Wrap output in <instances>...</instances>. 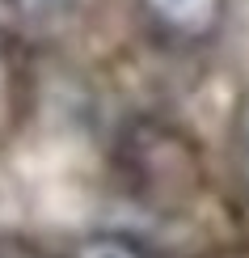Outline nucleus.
Wrapping results in <instances>:
<instances>
[{
  "instance_id": "f257e3e1",
  "label": "nucleus",
  "mask_w": 249,
  "mask_h": 258,
  "mask_svg": "<svg viewBox=\"0 0 249 258\" xmlns=\"http://www.w3.org/2000/svg\"><path fill=\"white\" fill-rule=\"evenodd\" d=\"M144 9L173 38H207L220 26L224 0H144Z\"/></svg>"
},
{
  "instance_id": "f03ea898",
  "label": "nucleus",
  "mask_w": 249,
  "mask_h": 258,
  "mask_svg": "<svg viewBox=\"0 0 249 258\" xmlns=\"http://www.w3.org/2000/svg\"><path fill=\"white\" fill-rule=\"evenodd\" d=\"M76 258H152V254H144L135 241H123V237H89L76 250Z\"/></svg>"
},
{
  "instance_id": "7ed1b4c3",
  "label": "nucleus",
  "mask_w": 249,
  "mask_h": 258,
  "mask_svg": "<svg viewBox=\"0 0 249 258\" xmlns=\"http://www.w3.org/2000/svg\"><path fill=\"white\" fill-rule=\"evenodd\" d=\"M13 5H17L26 17H34V21H47V17H59L63 9L72 5V0H13Z\"/></svg>"
},
{
  "instance_id": "20e7f679",
  "label": "nucleus",
  "mask_w": 249,
  "mask_h": 258,
  "mask_svg": "<svg viewBox=\"0 0 249 258\" xmlns=\"http://www.w3.org/2000/svg\"><path fill=\"white\" fill-rule=\"evenodd\" d=\"M245 144H249V127H245Z\"/></svg>"
}]
</instances>
